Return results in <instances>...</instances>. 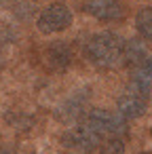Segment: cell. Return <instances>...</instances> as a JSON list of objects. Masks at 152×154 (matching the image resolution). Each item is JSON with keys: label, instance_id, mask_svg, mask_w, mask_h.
Returning a JSON list of instances; mask_svg holds the SVG:
<instances>
[{"label": "cell", "instance_id": "7a4b0ae2", "mask_svg": "<svg viewBox=\"0 0 152 154\" xmlns=\"http://www.w3.org/2000/svg\"><path fill=\"white\" fill-rule=\"evenodd\" d=\"M82 122L93 129L99 137H123L127 133V122L120 114L108 112V110H89L82 116Z\"/></svg>", "mask_w": 152, "mask_h": 154}, {"label": "cell", "instance_id": "9c48e42d", "mask_svg": "<svg viewBox=\"0 0 152 154\" xmlns=\"http://www.w3.org/2000/svg\"><path fill=\"white\" fill-rule=\"evenodd\" d=\"M146 57H148L146 55V47H144V42H139V38H131V40H125L123 42L120 63H125L129 68H137Z\"/></svg>", "mask_w": 152, "mask_h": 154}, {"label": "cell", "instance_id": "30bf717a", "mask_svg": "<svg viewBox=\"0 0 152 154\" xmlns=\"http://www.w3.org/2000/svg\"><path fill=\"white\" fill-rule=\"evenodd\" d=\"M135 30L139 38L152 40V7H144L135 15Z\"/></svg>", "mask_w": 152, "mask_h": 154}, {"label": "cell", "instance_id": "5b68a950", "mask_svg": "<svg viewBox=\"0 0 152 154\" xmlns=\"http://www.w3.org/2000/svg\"><path fill=\"white\" fill-rule=\"evenodd\" d=\"M99 141H101V137L93 129H89L85 122H80L64 133V146H68L70 150H76V152H93L99 146Z\"/></svg>", "mask_w": 152, "mask_h": 154}, {"label": "cell", "instance_id": "6da1fadb", "mask_svg": "<svg viewBox=\"0 0 152 154\" xmlns=\"http://www.w3.org/2000/svg\"><path fill=\"white\" fill-rule=\"evenodd\" d=\"M120 49L123 40L112 34V32H99L89 38L85 45V57L95 66V68H116L120 63Z\"/></svg>", "mask_w": 152, "mask_h": 154}, {"label": "cell", "instance_id": "8992f818", "mask_svg": "<svg viewBox=\"0 0 152 154\" xmlns=\"http://www.w3.org/2000/svg\"><path fill=\"white\" fill-rule=\"evenodd\" d=\"M72 49L66 45V42H51L47 49H45V66L51 70V72H66L70 66H72Z\"/></svg>", "mask_w": 152, "mask_h": 154}, {"label": "cell", "instance_id": "ba28073f", "mask_svg": "<svg viewBox=\"0 0 152 154\" xmlns=\"http://www.w3.org/2000/svg\"><path fill=\"white\" fill-rule=\"evenodd\" d=\"M129 87H133V89H137L146 95L152 93V57H146L137 68H133Z\"/></svg>", "mask_w": 152, "mask_h": 154}, {"label": "cell", "instance_id": "4fadbf2b", "mask_svg": "<svg viewBox=\"0 0 152 154\" xmlns=\"http://www.w3.org/2000/svg\"><path fill=\"white\" fill-rule=\"evenodd\" d=\"M5 2H9V0H0V7H2V5H5Z\"/></svg>", "mask_w": 152, "mask_h": 154}, {"label": "cell", "instance_id": "277c9868", "mask_svg": "<svg viewBox=\"0 0 152 154\" xmlns=\"http://www.w3.org/2000/svg\"><path fill=\"white\" fill-rule=\"evenodd\" d=\"M148 97H150V95H146V93H141V91H137V89H133V87H127V89L120 93L118 101H116L118 114H120L125 120H133V118L144 116L146 110H148Z\"/></svg>", "mask_w": 152, "mask_h": 154}, {"label": "cell", "instance_id": "52a82bcc", "mask_svg": "<svg viewBox=\"0 0 152 154\" xmlns=\"http://www.w3.org/2000/svg\"><path fill=\"white\" fill-rule=\"evenodd\" d=\"M85 9L91 17H95L97 21H106V23L118 21L125 13V9L118 0H87Z\"/></svg>", "mask_w": 152, "mask_h": 154}, {"label": "cell", "instance_id": "8fae6325", "mask_svg": "<svg viewBox=\"0 0 152 154\" xmlns=\"http://www.w3.org/2000/svg\"><path fill=\"white\" fill-rule=\"evenodd\" d=\"M59 116H61L64 120H78L80 116H85V99H80V97H70V99L61 106Z\"/></svg>", "mask_w": 152, "mask_h": 154}, {"label": "cell", "instance_id": "3957f363", "mask_svg": "<svg viewBox=\"0 0 152 154\" xmlns=\"http://www.w3.org/2000/svg\"><path fill=\"white\" fill-rule=\"evenodd\" d=\"M36 26L42 34H55V32H64L72 26V11L61 5V2H53L47 9L40 11Z\"/></svg>", "mask_w": 152, "mask_h": 154}, {"label": "cell", "instance_id": "7c38bea8", "mask_svg": "<svg viewBox=\"0 0 152 154\" xmlns=\"http://www.w3.org/2000/svg\"><path fill=\"white\" fill-rule=\"evenodd\" d=\"M101 154H125V141L120 137H108L101 146Z\"/></svg>", "mask_w": 152, "mask_h": 154}]
</instances>
